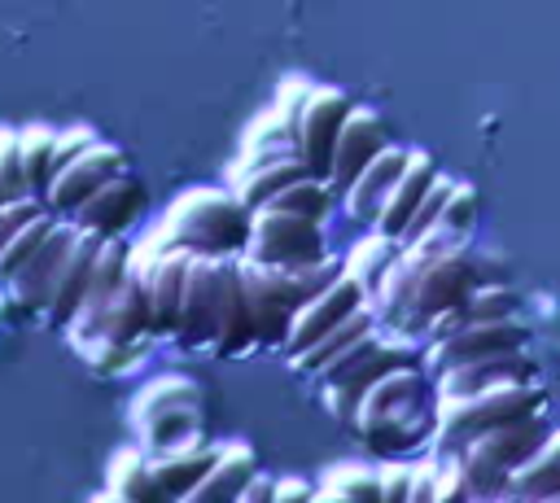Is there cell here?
<instances>
[{
  "mask_svg": "<svg viewBox=\"0 0 560 503\" xmlns=\"http://www.w3.org/2000/svg\"><path fill=\"white\" fill-rule=\"evenodd\" d=\"M363 442L376 455H407L438 433V407L429 402V385L416 363L389 367L359 402L354 416Z\"/></svg>",
  "mask_w": 560,
  "mask_h": 503,
  "instance_id": "1",
  "label": "cell"
},
{
  "mask_svg": "<svg viewBox=\"0 0 560 503\" xmlns=\"http://www.w3.org/2000/svg\"><path fill=\"white\" fill-rule=\"evenodd\" d=\"M254 232V210L236 197V192H214V188H197L188 197H179L158 236L149 241V249H188V254H236L249 245Z\"/></svg>",
  "mask_w": 560,
  "mask_h": 503,
  "instance_id": "2",
  "label": "cell"
},
{
  "mask_svg": "<svg viewBox=\"0 0 560 503\" xmlns=\"http://www.w3.org/2000/svg\"><path fill=\"white\" fill-rule=\"evenodd\" d=\"M337 271H341L337 262L306 267V271H280V267H262L245 254L241 258V284H245V302H249V315H254L258 346H284L298 306L311 293H319Z\"/></svg>",
  "mask_w": 560,
  "mask_h": 503,
  "instance_id": "3",
  "label": "cell"
},
{
  "mask_svg": "<svg viewBox=\"0 0 560 503\" xmlns=\"http://www.w3.org/2000/svg\"><path fill=\"white\" fill-rule=\"evenodd\" d=\"M547 407V394L534 381H508L494 389H481L472 398H438V455H459L468 442H477L481 433L534 416Z\"/></svg>",
  "mask_w": 560,
  "mask_h": 503,
  "instance_id": "4",
  "label": "cell"
},
{
  "mask_svg": "<svg viewBox=\"0 0 560 503\" xmlns=\"http://www.w3.org/2000/svg\"><path fill=\"white\" fill-rule=\"evenodd\" d=\"M547 437H551V429H547L542 411H534V416L508 420V424L481 433L477 442H468V446L459 451V464H464V472H468V481H472L477 494H499V490H508V477H512Z\"/></svg>",
  "mask_w": 560,
  "mask_h": 503,
  "instance_id": "5",
  "label": "cell"
},
{
  "mask_svg": "<svg viewBox=\"0 0 560 503\" xmlns=\"http://www.w3.org/2000/svg\"><path fill=\"white\" fill-rule=\"evenodd\" d=\"M245 254L262 267H280V271H306V267H324L328 249H324V223L306 219V214H289V210H254V232Z\"/></svg>",
  "mask_w": 560,
  "mask_h": 503,
  "instance_id": "6",
  "label": "cell"
},
{
  "mask_svg": "<svg viewBox=\"0 0 560 503\" xmlns=\"http://www.w3.org/2000/svg\"><path fill=\"white\" fill-rule=\"evenodd\" d=\"M402 363H411V354L407 350H398V346H389L381 332H368L363 341H354L324 376H319V389H324V407L332 411V416H341V420H350L354 424V416H359V402H363V394L389 372V367H402Z\"/></svg>",
  "mask_w": 560,
  "mask_h": 503,
  "instance_id": "7",
  "label": "cell"
},
{
  "mask_svg": "<svg viewBox=\"0 0 560 503\" xmlns=\"http://www.w3.org/2000/svg\"><path fill=\"white\" fill-rule=\"evenodd\" d=\"M188 249H136L131 276L140 280L144 306H149V337H175L179 311H184V276H188Z\"/></svg>",
  "mask_w": 560,
  "mask_h": 503,
  "instance_id": "8",
  "label": "cell"
},
{
  "mask_svg": "<svg viewBox=\"0 0 560 503\" xmlns=\"http://www.w3.org/2000/svg\"><path fill=\"white\" fill-rule=\"evenodd\" d=\"M232 254H192L184 276V311L175 341L188 350H214L219 337V306H223V271Z\"/></svg>",
  "mask_w": 560,
  "mask_h": 503,
  "instance_id": "9",
  "label": "cell"
},
{
  "mask_svg": "<svg viewBox=\"0 0 560 503\" xmlns=\"http://www.w3.org/2000/svg\"><path fill=\"white\" fill-rule=\"evenodd\" d=\"M359 306H368V293L359 289V280L354 276H346V267L319 289V293H311L302 306H298V315H293V324H289V337H284V354L289 359H298V354H306L315 341H324L341 319H350Z\"/></svg>",
  "mask_w": 560,
  "mask_h": 503,
  "instance_id": "10",
  "label": "cell"
},
{
  "mask_svg": "<svg viewBox=\"0 0 560 503\" xmlns=\"http://www.w3.org/2000/svg\"><path fill=\"white\" fill-rule=\"evenodd\" d=\"M472 289H477V271H472V262H468L459 249H446V254L433 258L429 271L420 276L416 297H411L407 315L398 319V328H407V332H429V324H433L442 311L464 306Z\"/></svg>",
  "mask_w": 560,
  "mask_h": 503,
  "instance_id": "11",
  "label": "cell"
},
{
  "mask_svg": "<svg viewBox=\"0 0 560 503\" xmlns=\"http://www.w3.org/2000/svg\"><path fill=\"white\" fill-rule=\"evenodd\" d=\"M122 171H127L122 149H114V144H105V140H92L70 166H61V171L52 175V184H48V192H44V206H48L52 214H61V219H74L79 206H83L96 188H105L114 175H122Z\"/></svg>",
  "mask_w": 560,
  "mask_h": 503,
  "instance_id": "12",
  "label": "cell"
},
{
  "mask_svg": "<svg viewBox=\"0 0 560 503\" xmlns=\"http://www.w3.org/2000/svg\"><path fill=\"white\" fill-rule=\"evenodd\" d=\"M525 346V328L521 319H472L446 337H433L429 341V372H446V367H459V363H477V359H490V354H503V350H521Z\"/></svg>",
  "mask_w": 560,
  "mask_h": 503,
  "instance_id": "13",
  "label": "cell"
},
{
  "mask_svg": "<svg viewBox=\"0 0 560 503\" xmlns=\"http://www.w3.org/2000/svg\"><path fill=\"white\" fill-rule=\"evenodd\" d=\"M74 236H79V223L57 214L52 232L44 236V245H39V249L31 254V262L9 280L13 297H18L26 311H48L52 289H57V276H61V267H66L70 249H74Z\"/></svg>",
  "mask_w": 560,
  "mask_h": 503,
  "instance_id": "14",
  "label": "cell"
},
{
  "mask_svg": "<svg viewBox=\"0 0 560 503\" xmlns=\"http://www.w3.org/2000/svg\"><path fill=\"white\" fill-rule=\"evenodd\" d=\"M385 144H389V131H385L381 114L354 105L350 118L341 122V136H337V149H332V175H328V188H332L337 197H346L350 184L363 175V166H368Z\"/></svg>",
  "mask_w": 560,
  "mask_h": 503,
  "instance_id": "15",
  "label": "cell"
},
{
  "mask_svg": "<svg viewBox=\"0 0 560 503\" xmlns=\"http://www.w3.org/2000/svg\"><path fill=\"white\" fill-rule=\"evenodd\" d=\"M140 214H144V188L122 171L79 206L74 223L92 227V232H105V236H127L140 223Z\"/></svg>",
  "mask_w": 560,
  "mask_h": 503,
  "instance_id": "16",
  "label": "cell"
},
{
  "mask_svg": "<svg viewBox=\"0 0 560 503\" xmlns=\"http://www.w3.org/2000/svg\"><path fill=\"white\" fill-rule=\"evenodd\" d=\"M508 381H534V363H529L525 346L438 372V398H472V394L494 389V385H508Z\"/></svg>",
  "mask_w": 560,
  "mask_h": 503,
  "instance_id": "17",
  "label": "cell"
},
{
  "mask_svg": "<svg viewBox=\"0 0 560 503\" xmlns=\"http://www.w3.org/2000/svg\"><path fill=\"white\" fill-rule=\"evenodd\" d=\"M101 236L105 232H92V227H79L74 236V249L57 276V289H52V302H48V324L52 328H70L74 315L83 311L88 302V284H92V267H96V249H101Z\"/></svg>",
  "mask_w": 560,
  "mask_h": 503,
  "instance_id": "18",
  "label": "cell"
},
{
  "mask_svg": "<svg viewBox=\"0 0 560 503\" xmlns=\"http://www.w3.org/2000/svg\"><path fill=\"white\" fill-rule=\"evenodd\" d=\"M438 175H442V171H438V162H433L424 149H407V166H402V175H398L394 188H389V201H385V210H381V219H376V232H385V236H394V241L402 245V232H407V223L416 219V210H420V201L429 197V188H433Z\"/></svg>",
  "mask_w": 560,
  "mask_h": 503,
  "instance_id": "19",
  "label": "cell"
},
{
  "mask_svg": "<svg viewBox=\"0 0 560 503\" xmlns=\"http://www.w3.org/2000/svg\"><path fill=\"white\" fill-rule=\"evenodd\" d=\"M402 166H407V149H394V144H385V149L363 166V175H359V179L350 184V192H346V210H350L354 223L376 227V219H381V210H385V201H389V188H394V179L402 175Z\"/></svg>",
  "mask_w": 560,
  "mask_h": 503,
  "instance_id": "20",
  "label": "cell"
},
{
  "mask_svg": "<svg viewBox=\"0 0 560 503\" xmlns=\"http://www.w3.org/2000/svg\"><path fill=\"white\" fill-rule=\"evenodd\" d=\"M368 332H376V315H372V306H359V311H354L350 319H341L324 341H315L306 354H298V359H289V363H293V372H302V376H315V381H319V376H324V372H328V367H332V363H337L354 341H363Z\"/></svg>",
  "mask_w": 560,
  "mask_h": 503,
  "instance_id": "21",
  "label": "cell"
},
{
  "mask_svg": "<svg viewBox=\"0 0 560 503\" xmlns=\"http://www.w3.org/2000/svg\"><path fill=\"white\" fill-rule=\"evenodd\" d=\"M258 477V464H254V451L249 446H223L210 464V472L197 481L192 499H245V486Z\"/></svg>",
  "mask_w": 560,
  "mask_h": 503,
  "instance_id": "22",
  "label": "cell"
},
{
  "mask_svg": "<svg viewBox=\"0 0 560 503\" xmlns=\"http://www.w3.org/2000/svg\"><path fill=\"white\" fill-rule=\"evenodd\" d=\"M508 494L521 499H560V429L508 477Z\"/></svg>",
  "mask_w": 560,
  "mask_h": 503,
  "instance_id": "23",
  "label": "cell"
},
{
  "mask_svg": "<svg viewBox=\"0 0 560 503\" xmlns=\"http://www.w3.org/2000/svg\"><path fill=\"white\" fill-rule=\"evenodd\" d=\"M398 254H402V245H398L394 236L372 232V236H363V241L350 249V258H346L341 267H346V276L359 280V289H363L368 302H372V297L381 293V284H385V276H389V267H394Z\"/></svg>",
  "mask_w": 560,
  "mask_h": 503,
  "instance_id": "24",
  "label": "cell"
},
{
  "mask_svg": "<svg viewBox=\"0 0 560 503\" xmlns=\"http://www.w3.org/2000/svg\"><path fill=\"white\" fill-rule=\"evenodd\" d=\"M214 455H219V451H188V446H184V451H171V455L153 459V477H158L162 494H166V499H192V490H197V481L210 472Z\"/></svg>",
  "mask_w": 560,
  "mask_h": 503,
  "instance_id": "25",
  "label": "cell"
},
{
  "mask_svg": "<svg viewBox=\"0 0 560 503\" xmlns=\"http://www.w3.org/2000/svg\"><path fill=\"white\" fill-rule=\"evenodd\" d=\"M57 136L52 127H22V153H26V179H31V192L44 201L48 184H52V157H57Z\"/></svg>",
  "mask_w": 560,
  "mask_h": 503,
  "instance_id": "26",
  "label": "cell"
},
{
  "mask_svg": "<svg viewBox=\"0 0 560 503\" xmlns=\"http://www.w3.org/2000/svg\"><path fill=\"white\" fill-rule=\"evenodd\" d=\"M109 477H114V481H109L114 494H122V499H166L162 486H158V477H153V459H140L136 451L114 455Z\"/></svg>",
  "mask_w": 560,
  "mask_h": 503,
  "instance_id": "27",
  "label": "cell"
},
{
  "mask_svg": "<svg viewBox=\"0 0 560 503\" xmlns=\"http://www.w3.org/2000/svg\"><path fill=\"white\" fill-rule=\"evenodd\" d=\"M52 223H57V214H52V210H44L39 219H31V223H26V227L4 245V254H0V280H4V284H9L26 262H31V254L44 245V236L52 232Z\"/></svg>",
  "mask_w": 560,
  "mask_h": 503,
  "instance_id": "28",
  "label": "cell"
},
{
  "mask_svg": "<svg viewBox=\"0 0 560 503\" xmlns=\"http://www.w3.org/2000/svg\"><path fill=\"white\" fill-rule=\"evenodd\" d=\"M0 188H4V197H9V201L35 197V192H31V179H26L22 131H9V127H0Z\"/></svg>",
  "mask_w": 560,
  "mask_h": 503,
  "instance_id": "29",
  "label": "cell"
},
{
  "mask_svg": "<svg viewBox=\"0 0 560 503\" xmlns=\"http://www.w3.org/2000/svg\"><path fill=\"white\" fill-rule=\"evenodd\" d=\"M477 219V192L464 184V179H451V192H446V206H442V219L438 227L451 232V236H464Z\"/></svg>",
  "mask_w": 560,
  "mask_h": 503,
  "instance_id": "30",
  "label": "cell"
},
{
  "mask_svg": "<svg viewBox=\"0 0 560 503\" xmlns=\"http://www.w3.org/2000/svg\"><path fill=\"white\" fill-rule=\"evenodd\" d=\"M324 494H332V499H385V486H381V472L350 464V468H341L337 481H328Z\"/></svg>",
  "mask_w": 560,
  "mask_h": 503,
  "instance_id": "31",
  "label": "cell"
},
{
  "mask_svg": "<svg viewBox=\"0 0 560 503\" xmlns=\"http://www.w3.org/2000/svg\"><path fill=\"white\" fill-rule=\"evenodd\" d=\"M48 206L39 201V197H22V201H4L0 206V254H4V245L31 223V219H39Z\"/></svg>",
  "mask_w": 560,
  "mask_h": 503,
  "instance_id": "32",
  "label": "cell"
},
{
  "mask_svg": "<svg viewBox=\"0 0 560 503\" xmlns=\"http://www.w3.org/2000/svg\"><path fill=\"white\" fill-rule=\"evenodd\" d=\"M464 306H468V319H508L516 302H512V293H508V289H499V284H494V289H472Z\"/></svg>",
  "mask_w": 560,
  "mask_h": 503,
  "instance_id": "33",
  "label": "cell"
},
{
  "mask_svg": "<svg viewBox=\"0 0 560 503\" xmlns=\"http://www.w3.org/2000/svg\"><path fill=\"white\" fill-rule=\"evenodd\" d=\"M411 472L416 468H381V486H385V499L389 503H398V499L407 503L411 499Z\"/></svg>",
  "mask_w": 560,
  "mask_h": 503,
  "instance_id": "34",
  "label": "cell"
},
{
  "mask_svg": "<svg viewBox=\"0 0 560 503\" xmlns=\"http://www.w3.org/2000/svg\"><path fill=\"white\" fill-rule=\"evenodd\" d=\"M438 494V468L433 464H416L411 472V503H429Z\"/></svg>",
  "mask_w": 560,
  "mask_h": 503,
  "instance_id": "35",
  "label": "cell"
},
{
  "mask_svg": "<svg viewBox=\"0 0 560 503\" xmlns=\"http://www.w3.org/2000/svg\"><path fill=\"white\" fill-rule=\"evenodd\" d=\"M293 494H298V499H311V490H306L302 481H280V486L271 490V499H293Z\"/></svg>",
  "mask_w": 560,
  "mask_h": 503,
  "instance_id": "36",
  "label": "cell"
},
{
  "mask_svg": "<svg viewBox=\"0 0 560 503\" xmlns=\"http://www.w3.org/2000/svg\"><path fill=\"white\" fill-rule=\"evenodd\" d=\"M4 201H9V197H4V188H0V206H4Z\"/></svg>",
  "mask_w": 560,
  "mask_h": 503,
  "instance_id": "37",
  "label": "cell"
}]
</instances>
